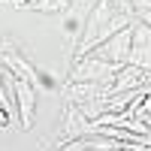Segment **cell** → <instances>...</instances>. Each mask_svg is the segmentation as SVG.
Segmentation results:
<instances>
[{
    "label": "cell",
    "mask_w": 151,
    "mask_h": 151,
    "mask_svg": "<svg viewBox=\"0 0 151 151\" xmlns=\"http://www.w3.org/2000/svg\"><path fill=\"white\" fill-rule=\"evenodd\" d=\"M130 40H133V27L127 24L124 30H118L115 36H109L106 42H100L97 48H91V58L97 60H106L112 67H127V58H130Z\"/></svg>",
    "instance_id": "obj_3"
},
{
    "label": "cell",
    "mask_w": 151,
    "mask_h": 151,
    "mask_svg": "<svg viewBox=\"0 0 151 151\" xmlns=\"http://www.w3.org/2000/svg\"><path fill=\"white\" fill-rule=\"evenodd\" d=\"M85 136H94V124L82 115L79 106L64 103V121H60V130H58V142L67 145L76 139H85Z\"/></svg>",
    "instance_id": "obj_4"
},
{
    "label": "cell",
    "mask_w": 151,
    "mask_h": 151,
    "mask_svg": "<svg viewBox=\"0 0 151 151\" xmlns=\"http://www.w3.org/2000/svg\"><path fill=\"white\" fill-rule=\"evenodd\" d=\"M27 9H33V12H42V15H67L70 0H36V3H30Z\"/></svg>",
    "instance_id": "obj_9"
},
{
    "label": "cell",
    "mask_w": 151,
    "mask_h": 151,
    "mask_svg": "<svg viewBox=\"0 0 151 151\" xmlns=\"http://www.w3.org/2000/svg\"><path fill=\"white\" fill-rule=\"evenodd\" d=\"M70 3H76V0H70Z\"/></svg>",
    "instance_id": "obj_13"
},
{
    "label": "cell",
    "mask_w": 151,
    "mask_h": 151,
    "mask_svg": "<svg viewBox=\"0 0 151 151\" xmlns=\"http://www.w3.org/2000/svg\"><path fill=\"white\" fill-rule=\"evenodd\" d=\"M9 52H18V45L12 40H6V36H0V55H9Z\"/></svg>",
    "instance_id": "obj_11"
},
{
    "label": "cell",
    "mask_w": 151,
    "mask_h": 151,
    "mask_svg": "<svg viewBox=\"0 0 151 151\" xmlns=\"http://www.w3.org/2000/svg\"><path fill=\"white\" fill-rule=\"evenodd\" d=\"M130 27H133V40H130V58H127V64L151 73V27L142 24L139 18H133Z\"/></svg>",
    "instance_id": "obj_5"
},
{
    "label": "cell",
    "mask_w": 151,
    "mask_h": 151,
    "mask_svg": "<svg viewBox=\"0 0 151 151\" xmlns=\"http://www.w3.org/2000/svg\"><path fill=\"white\" fill-rule=\"evenodd\" d=\"M151 82V73L139 70V67H121L118 76H115V82L109 85V94H124V91H139V88H145Z\"/></svg>",
    "instance_id": "obj_8"
},
{
    "label": "cell",
    "mask_w": 151,
    "mask_h": 151,
    "mask_svg": "<svg viewBox=\"0 0 151 151\" xmlns=\"http://www.w3.org/2000/svg\"><path fill=\"white\" fill-rule=\"evenodd\" d=\"M12 127V112L6 106H0V130H9Z\"/></svg>",
    "instance_id": "obj_10"
},
{
    "label": "cell",
    "mask_w": 151,
    "mask_h": 151,
    "mask_svg": "<svg viewBox=\"0 0 151 151\" xmlns=\"http://www.w3.org/2000/svg\"><path fill=\"white\" fill-rule=\"evenodd\" d=\"M133 18H139L142 24H148V27H151V9H145V12H139V15H133Z\"/></svg>",
    "instance_id": "obj_12"
},
{
    "label": "cell",
    "mask_w": 151,
    "mask_h": 151,
    "mask_svg": "<svg viewBox=\"0 0 151 151\" xmlns=\"http://www.w3.org/2000/svg\"><path fill=\"white\" fill-rule=\"evenodd\" d=\"M130 21L133 18L121 15L112 0H97V6L91 9V15H88V21H85V33H82V42H79V48H76L73 60L85 58L91 48H97L100 42H106L109 36H115L118 30H124Z\"/></svg>",
    "instance_id": "obj_1"
},
{
    "label": "cell",
    "mask_w": 151,
    "mask_h": 151,
    "mask_svg": "<svg viewBox=\"0 0 151 151\" xmlns=\"http://www.w3.org/2000/svg\"><path fill=\"white\" fill-rule=\"evenodd\" d=\"M121 67H112L106 64V60H97L91 55H85L79 60H73L70 64V76L67 79L70 82H103V85H112L115 82V76H118Z\"/></svg>",
    "instance_id": "obj_2"
},
{
    "label": "cell",
    "mask_w": 151,
    "mask_h": 151,
    "mask_svg": "<svg viewBox=\"0 0 151 151\" xmlns=\"http://www.w3.org/2000/svg\"><path fill=\"white\" fill-rule=\"evenodd\" d=\"M64 94V103H73V106H85L91 100H100V97H109V85L103 82H64L60 88Z\"/></svg>",
    "instance_id": "obj_7"
},
{
    "label": "cell",
    "mask_w": 151,
    "mask_h": 151,
    "mask_svg": "<svg viewBox=\"0 0 151 151\" xmlns=\"http://www.w3.org/2000/svg\"><path fill=\"white\" fill-rule=\"evenodd\" d=\"M12 94H15V109H18L21 130H30L33 118H36V88L27 79H18V76L12 73Z\"/></svg>",
    "instance_id": "obj_6"
}]
</instances>
